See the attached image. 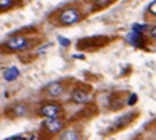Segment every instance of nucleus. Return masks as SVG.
Wrapping results in <instances>:
<instances>
[{"label":"nucleus","instance_id":"f03ea898","mask_svg":"<svg viewBox=\"0 0 156 140\" xmlns=\"http://www.w3.org/2000/svg\"><path fill=\"white\" fill-rule=\"evenodd\" d=\"M5 47L8 51H25V49L30 47V41L24 35H16V36H13V38H10L6 41Z\"/></svg>","mask_w":156,"mask_h":140},{"label":"nucleus","instance_id":"9b49d317","mask_svg":"<svg viewBox=\"0 0 156 140\" xmlns=\"http://www.w3.org/2000/svg\"><path fill=\"white\" fill-rule=\"evenodd\" d=\"M14 0H0V11H5L8 8H11Z\"/></svg>","mask_w":156,"mask_h":140},{"label":"nucleus","instance_id":"f3484780","mask_svg":"<svg viewBox=\"0 0 156 140\" xmlns=\"http://www.w3.org/2000/svg\"><path fill=\"white\" fill-rule=\"evenodd\" d=\"M8 140H24L22 135H16V137H11V138H8Z\"/></svg>","mask_w":156,"mask_h":140},{"label":"nucleus","instance_id":"1a4fd4ad","mask_svg":"<svg viewBox=\"0 0 156 140\" xmlns=\"http://www.w3.org/2000/svg\"><path fill=\"white\" fill-rule=\"evenodd\" d=\"M27 112H29V107H27L25 104H17L11 109L13 117H24V115H27Z\"/></svg>","mask_w":156,"mask_h":140},{"label":"nucleus","instance_id":"20e7f679","mask_svg":"<svg viewBox=\"0 0 156 140\" xmlns=\"http://www.w3.org/2000/svg\"><path fill=\"white\" fill-rule=\"evenodd\" d=\"M63 120H60L58 117H54V118H46V121H44V128H46V131L48 132H51V134H57V132H60V131L63 129Z\"/></svg>","mask_w":156,"mask_h":140},{"label":"nucleus","instance_id":"6e6552de","mask_svg":"<svg viewBox=\"0 0 156 140\" xmlns=\"http://www.w3.org/2000/svg\"><path fill=\"white\" fill-rule=\"evenodd\" d=\"M17 77H19V69L14 68V66L3 71V79L8 80V82H13V80H16Z\"/></svg>","mask_w":156,"mask_h":140},{"label":"nucleus","instance_id":"dca6fc26","mask_svg":"<svg viewBox=\"0 0 156 140\" xmlns=\"http://www.w3.org/2000/svg\"><path fill=\"white\" fill-rule=\"evenodd\" d=\"M136 99H137V96H136V95H133V96L129 98V101H128V104H129V106H131V104H134Z\"/></svg>","mask_w":156,"mask_h":140},{"label":"nucleus","instance_id":"0eeeda50","mask_svg":"<svg viewBox=\"0 0 156 140\" xmlns=\"http://www.w3.org/2000/svg\"><path fill=\"white\" fill-rule=\"evenodd\" d=\"M60 140H80V134H79V131L77 129H66V131H63L62 135H60Z\"/></svg>","mask_w":156,"mask_h":140},{"label":"nucleus","instance_id":"2eb2a0df","mask_svg":"<svg viewBox=\"0 0 156 140\" xmlns=\"http://www.w3.org/2000/svg\"><path fill=\"white\" fill-rule=\"evenodd\" d=\"M58 41H60V44H62V46H69V41H68V40H65V38H58Z\"/></svg>","mask_w":156,"mask_h":140},{"label":"nucleus","instance_id":"ddd939ff","mask_svg":"<svg viewBox=\"0 0 156 140\" xmlns=\"http://www.w3.org/2000/svg\"><path fill=\"white\" fill-rule=\"evenodd\" d=\"M95 2V5L98 6V8H103V6H106V5H109L112 2V0H93Z\"/></svg>","mask_w":156,"mask_h":140},{"label":"nucleus","instance_id":"9d476101","mask_svg":"<svg viewBox=\"0 0 156 140\" xmlns=\"http://www.w3.org/2000/svg\"><path fill=\"white\" fill-rule=\"evenodd\" d=\"M131 120H133L131 115H125V117H122V118L115 123V129H120V128H125V126H128V124H131Z\"/></svg>","mask_w":156,"mask_h":140},{"label":"nucleus","instance_id":"423d86ee","mask_svg":"<svg viewBox=\"0 0 156 140\" xmlns=\"http://www.w3.org/2000/svg\"><path fill=\"white\" fill-rule=\"evenodd\" d=\"M71 99H73V102H76V104H85L88 101V93L85 90H76V91H73Z\"/></svg>","mask_w":156,"mask_h":140},{"label":"nucleus","instance_id":"4468645a","mask_svg":"<svg viewBox=\"0 0 156 140\" xmlns=\"http://www.w3.org/2000/svg\"><path fill=\"white\" fill-rule=\"evenodd\" d=\"M150 36H151L153 40H156V25H154V27H151V29H150Z\"/></svg>","mask_w":156,"mask_h":140},{"label":"nucleus","instance_id":"f8f14e48","mask_svg":"<svg viewBox=\"0 0 156 140\" xmlns=\"http://www.w3.org/2000/svg\"><path fill=\"white\" fill-rule=\"evenodd\" d=\"M147 13H148L150 16H153V17H156V0L148 5V8H147Z\"/></svg>","mask_w":156,"mask_h":140},{"label":"nucleus","instance_id":"39448f33","mask_svg":"<svg viewBox=\"0 0 156 140\" xmlns=\"http://www.w3.org/2000/svg\"><path fill=\"white\" fill-rule=\"evenodd\" d=\"M46 93H48L51 98H58L65 93V85L60 82H52L48 85V88H46Z\"/></svg>","mask_w":156,"mask_h":140},{"label":"nucleus","instance_id":"f257e3e1","mask_svg":"<svg viewBox=\"0 0 156 140\" xmlns=\"http://www.w3.org/2000/svg\"><path fill=\"white\" fill-rule=\"evenodd\" d=\"M80 19H82L80 10H77V8H74V6H68L60 13L58 22H60V25H74Z\"/></svg>","mask_w":156,"mask_h":140},{"label":"nucleus","instance_id":"7ed1b4c3","mask_svg":"<svg viewBox=\"0 0 156 140\" xmlns=\"http://www.w3.org/2000/svg\"><path fill=\"white\" fill-rule=\"evenodd\" d=\"M62 112V107L58 104H54V102H49V104H44L40 109V115L44 118H54V117H58Z\"/></svg>","mask_w":156,"mask_h":140}]
</instances>
